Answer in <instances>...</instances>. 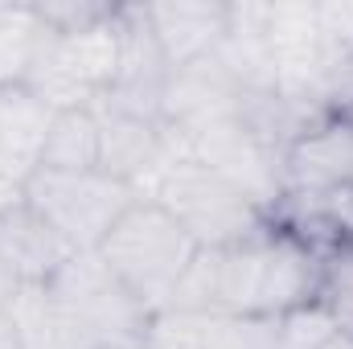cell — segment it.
<instances>
[{"label": "cell", "instance_id": "cell-20", "mask_svg": "<svg viewBox=\"0 0 353 349\" xmlns=\"http://www.w3.org/2000/svg\"><path fill=\"white\" fill-rule=\"evenodd\" d=\"M205 349H275V317H234V312H222Z\"/></svg>", "mask_w": 353, "mask_h": 349}, {"label": "cell", "instance_id": "cell-19", "mask_svg": "<svg viewBox=\"0 0 353 349\" xmlns=\"http://www.w3.org/2000/svg\"><path fill=\"white\" fill-rule=\"evenodd\" d=\"M316 300L341 321V329L353 333V239L337 243L321 255V292Z\"/></svg>", "mask_w": 353, "mask_h": 349}, {"label": "cell", "instance_id": "cell-21", "mask_svg": "<svg viewBox=\"0 0 353 349\" xmlns=\"http://www.w3.org/2000/svg\"><path fill=\"white\" fill-rule=\"evenodd\" d=\"M21 201H25V185L12 181V177H0V214L12 210V206H21Z\"/></svg>", "mask_w": 353, "mask_h": 349}, {"label": "cell", "instance_id": "cell-16", "mask_svg": "<svg viewBox=\"0 0 353 349\" xmlns=\"http://www.w3.org/2000/svg\"><path fill=\"white\" fill-rule=\"evenodd\" d=\"M222 312H193V308H161L148 317L144 349H205Z\"/></svg>", "mask_w": 353, "mask_h": 349}, {"label": "cell", "instance_id": "cell-24", "mask_svg": "<svg viewBox=\"0 0 353 349\" xmlns=\"http://www.w3.org/2000/svg\"><path fill=\"white\" fill-rule=\"evenodd\" d=\"M325 349H353V333H345V329H341V333H337V337H333Z\"/></svg>", "mask_w": 353, "mask_h": 349}, {"label": "cell", "instance_id": "cell-7", "mask_svg": "<svg viewBox=\"0 0 353 349\" xmlns=\"http://www.w3.org/2000/svg\"><path fill=\"white\" fill-rule=\"evenodd\" d=\"M169 58L144 17V4H119V70L103 94V111H119L132 119L161 123V103L169 87Z\"/></svg>", "mask_w": 353, "mask_h": 349}, {"label": "cell", "instance_id": "cell-3", "mask_svg": "<svg viewBox=\"0 0 353 349\" xmlns=\"http://www.w3.org/2000/svg\"><path fill=\"white\" fill-rule=\"evenodd\" d=\"M54 300L83 329L90 349H144L148 308L132 296V288L107 267L99 251H79L50 279Z\"/></svg>", "mask_w": 353, "mask_h": 349}, {"label": "cell", "instance_id": "cell-12", "mask_svg": "<svg viewBox=\"0 0 353 349\" xmlns=\"http://www.w3.org/2000/svg\"><path fill=\"white\" fill-rule=\"evenodd\" d=\"M54 111L29 87H0V177L29 181L41 169V148Z\"/></svg>", "mask_w": 353, "mask_h": 349}, {"label": "cell", "instance_id": "cell-10", "mask_svg": "<svg viewBox=\"0 0 353 349\" xmlns=\"http://www.w3.org/2000/svg\"><path fill=\"white\" fill-rule=\"evenodd\" d=\"M226 12L230 4L218 0H165V4H144V17L169 58V66L201 62L218 50L226 37Z\"/></svg>", "mask_w": 353, "mask_h": 349}, {"label": "cell", "instance_id": "cell-8", "mask_svg": "<svg viewBox=\"0 0 353 349\" xmlns=\"http://www.w3.org/2000/svg\"><path fill=\"white\" fill-rule=\"evenodd\" d=\"M243 87L226 74V66L210 54L201 62L176 66L165 87L161 123L173 132H201L230 119H243Z\"/></svg>", "mask_w": 353, "mask_h": 349}, {"label": "cell", "instance_id": "cell-22", "mask_svg": "<svg viewBox=\"0 0 353 349\" xmlns=\"http://www.w3.org/2000/svg\"><path fill=\"white\" fill-rule=\"evenodd\" d=\"M17 292H21V279L12 275V267H8V263L0 259V308H8Z\"/></svg>", "mask_w": 353, "mask_h": 349}, {"label": "cell", "instance_id": "cell-23", "mask_svg": "<svg viewBox=\"0 0 353 349\" xmlns=\"http://www.w3.org/2000/svg\"><path fill=\"white\" fill-rule=\"evenodd\" d=\"M0 349H21V337H17V329H12V317L0 308Z\"/></svg>", "mask_w": 353, "mask_h": 349}, {"label": "cell", "instance_id": "cell-11", "mask_svg": "<svg viewBox=\"0 0 353 349\" xmlns=\"http://www.w3.org/2000/svg\"><path fill=\"white\" fill-rule=\"evenodd\" d=\"M70 255H79L29 201L0 214V259L21 283H50Z\"/></svg>", "mask_w": 353, "mask_h": 349}, {"label": "cell", "instance_id": "cell-5", "mask_svg": "<svg viewBox=\"0 0 353 349\" xmlns=\"http://www.w3.org/2000/svg\"><path fill=\"white\" fill-rule=\"evenodd\" d=\"M25 201L74 247V251H99L103 239L115 230V222L140 201L132 185L115 181L103 169L87 173H58L37 169L25 181Z\"/></svg>", "mask_w": 353, "mask_h": 349}, {"label": "cell", "instance_id": "cell-15", "mask_svg": "<svg viewBox=\"0 0 353 349\" xmlns=\"http://www.w3.org/2000/svg\"><path fill=\"white\" fill-rule=\"evenodd\" d=\"M50 29L33 4H12L0 21V87H25Z\"/></svg>", "mask_w": 353, "mask_h": 349}, {"label": "cell", "instance_id": "cell-2", "mask_svg": "<svg viewBox=\"0 0 353 349\" xmlns=\"http://www.w3.org/2000/svg\"><path fill=\"white\" fill-rule=\"evenodd\" d=\"M99 255L148 312H161L169 308L185 267L197 255V243L157 201H136L103 239Z\"/></svg>", "mask_w": 353, "mask_h": 349}, {"label": "cell", "instance_id": "cell-14", "mask_svg": "<svg viewBox=\"0 0 353 349\" xmlns=\"http://www.w3.org/2000/svg\"><path fill=\"white\" fill-rule=\"evenodd\" d=\"M41 169L87 173L99 169V115L94 111H58L41 148Z\"/></svg>", "mask_w": 353, "mask_h": 349}, {"label": "cell", "instance_id": "cell-25", "mask_svg": "<svg viewBox=\"0 0 353 349\" xmlns=\"http://www.w3.org/2000/svg\"><path fill=\"white\" fill-rule=\"evenodd\" d=\"M8 8H12V4H0V21H4V17H8Z\"/></svg>", "mask_w": 353, "mask_h": 349}, {"label": "cell", "instance_id": "cell-4", "mask_svg": "<svg viewBox=\"0 0 353 349\" xmlns=\"http://www.w3.org/2000/svg\"><path fill=\"white\" fill-rule=\"evenodd\" d=\"M152 201L185 226V235L197 247H218V251L247 243L271 222L247 193H239L230 181H222L197 161H176L157 185Z\"/></svg>", "mask_w": 353, "mask_h": 349}, {"label": "cell", "instance_id": "cell-18", "mask_svg": "<svg viewBox=\"0 0 353 349\" xmlns=\"http://www.w3.org/2000/svg\"><path fill=\"white\" fill-rule=\"evenodd\" d=\"M337 333H341V321L321 300H308L275 317V349H325Z\"/></svg>", "mask_w": 353, "mask_h": 349}, {"label": "cell", "instance_id": "cell-9", "mask_svg": "<svg viewBox=\"0 0 353 349\" xmlns=\"http://www.w3.org/2000/svg\"><path fill=\"white\" fill-rule=\"evenodd\" d=\"M283 181L288 189L353 185V115H325L292 140L283 152Z\"/></svg>", "mask_w": 353, "mask_h": 349}, {"label": "cell", "instance_id": "cell-17", "mask_svg": "<svg viewBox=\"0 0 353 349\" xmlns=\"http://www.w3.org/2000/svg\"><path fill=\"white\" fill-rule=\"evenodd\" d=\"M222 251L218 247H197L193 263L185 267L169 308H193V312H222Z\"/></svg>", "mask_w": 353, "mask_h": 349}, {"label": "cell", "instance_id": "cell-6", "mask_svg": "<svg viewBox=\"0 0 353 349\" xmlns=\"http://www.w3.org/2000/svg\"><path fill=\"white\" fill-rule=\"evenodd\" d=\"M165 136H169V144H173V152L181 161H197V165L214 169L239 193H247L267 218L279 206V197L288 193L283 152L275 144H267L259 132H251L243 119H230V123H218V128H201V132L165 128Z\"/></svg>", "mask_w": 353, "mask_h": 349}, {"label": "cell", "instance_id": "cell-13", "mask_svg": "<svg viewBox=\"0 0 353 349\" xmlns=\"http://www.w3.org/2000/svg\"><path fill=\"white\" fill-rule=\"evenodd\" d=\"M4 312L12 317L21 349H90L83 329L54 300L50 283H21V292L12 296V304Z\"/></svg>", "mask_w": 353, "mask_h": 349}, {"label": "cell", "instance_id": "cell-1", "mask_svg": "<svg viewBox=\"0 0 353 349\" xmlns=\"http://www.w3.org/2000/svg\"><path fill=\"white\" fill-rule=\"evenodd\" d=\"M321 292V255L292 230L267 222L239 247L222 251V312L283 317Z\"/></svg>", "mask_w": 353, "mask_h": 349}]
</instances>
